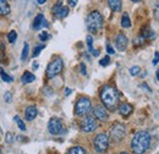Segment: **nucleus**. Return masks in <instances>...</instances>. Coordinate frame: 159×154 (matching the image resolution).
I'll use <instances>...</instances> for the list:
<instances>
[{
  "label": "nucleus",
  "instance_id": "f257e3e1",
  "mask_svg": "<svg viewBox=\"0 0 159 154\" xmlns=\"http://www.w3.org/2000/svg\"><path fill=\"white\" fill-rule=\"evenodd\" d=\"M100 100L107 109L114 111L119 104V92L111 86H104L100 89Z\"/></svg>",
  "mask_w": 159,
  "mask_h": 154
},
{
  "label": "nucleus",
  "instance_id": "f03ea898",
  "mask_svg": "<svg viewBox=\"0 0 159 154\" xmlns=\"http://www.w3.org/2000/svg\"><path fill=\"white\" fill-rule=\"evenodd\" d=\"M151 146V135L147 131H139L131 141V149L135 154H144Z\"/></svg>",
  "mask_w": 159,
  "mask_h": 154
},
{
  "label": "nucleus",
  "instance_id": "7ed1b4c3",
  "mask_svg": "<svg viewBox=\"0 0 159 154\" xmlns=\"http://www.w3.org/2000/svg\"><path fill=\"white\" fill-rule=\"evenodd\" d=\"M103 16L99 11L94 10L92 11L86 20V26H87V29L91 32V33H97L100 28L103 27Z\"/></svg>",
  "mask_w": 159,
  "mask_h": 154
},
{
  "label": "nucleus",
  "instance_id": "20e7f679",
  "mask_svg": "<svg viewBox=\"0 0 159 154\" xmlns=\"http://www.w3.org/2000/svg\"><path fill=\"white\" fill-rule=\"evenodd\" d=\"M91 110H92V102L87 97H81L75 105V114L77 116H84Z\"/></svg>",
  "mask_w": 159,
  "mask_h": 154
},
{
  "label": "nucleus",
  "instance_id": "39448f33",
  "mask_svg": "<svg viewBox=\"0 0 159 154\" xmlns=\"http://www.w3.org/2000/svg\"><path fill=\"white\" fill-rule=\"evenodd\" d=\"M109 141L110 138L105 134H98L93 139V146H94V151L97 153H105L109 148Z\"/></svg>",
  "mask_w": 159,
  "mask_h": 154
},
{
  "label": "nucleus",
  "instance_id": "423d86ee",
  "mask_svg": "<svg viewBox=\"0 0 159 154\" xmlns=\"http://www.w3.org/2000/svg\"><path fill=\"white\" fill-rule=\"evenodd\" d=\"M126 136V126L121 122H114L110 127V138L114 142H120Z\"/></svg>",
  "mask_w": 159,
  "mask_h": 154
},
{
  "label": "nucleus",
  "instance_id": "0eeeda50",
  "mask_svg": "<svg viewBox=\"0 0 159 154\" xmlns=\"http://www.w3.org/2000/svg\"><path fill=\"white\" fill-rule=\"evenodd\" d=\"M62 69H64V62H62L61 59L58 58L55 60H53L47 67V77L48 78H54L59 74H61Z\"/></svg>",
  "mask_w": 159,
  "mask_h": 154
},
{
  "label": "nucleus",
  "instance_id": "6e6552de",
  "mask_svg": "<svg viewBox=\"0 0 159 154\" xmlns=\"http://www.w3.org/2000/svg\"><path fill=\"white\" fill-rule=\"evenodd\" d=\"M98 127V124L96 121L94 117L92 116H86L82 121H81V130L83 132H87V134H91L93 131H96Z\"/></svg>",
  "mask_w": 159,
  "mask_h": 154
},
{
  "label": "nucleus",
  "instance_id": "1a4fd4ad",
  "mask_svg": "<svg viewBox=\"0 0 159 154\" xmlns=\"http://www.w3.org/2000/svg\"><path fill=\"white\" fill-rule=\"evenodd\" d=\"M62 129H64V126H62V122H61L60 119H58V117H53V119L49 120V124H48V131H49L50 135H53V136L60 135V134L62 132Z\"/></svg>",
  "mask_w": 159,
  "mask_h": 154
},
{
  "label": "nucleus",
  "instance_id": "9d476101",
  "mask_svg": "<svg viewBox=\"0 0 159 154\" xmlns=\"http://www.w3.org/2000/svg\"><path fill=\"white\" fill-rule=\"evenodd\" d=\"M93 115L96 119H98L100 121H107L109 119V114L108 110L104 105H96L93 109Z\"/></svg>",
  "mask_w": 159,
  "mask_h": 154
},
{
  "label": "nucleus",
  "instance_id": "9b49d317",
  "mask_svg": "<svg viewBox=\"0 0 159 154\" xmlns=\"http://www.w3.org/2000/svg\"><path fill=\"white\" fill-rule=\"evenodd\" d=\"M127 44H129V39L125 34L119 33L116 37H115V45L118 48V50L120 52H124L126 48H127Z\"/></svg>",
  "mask_w": 159,
  "mask_h": 154
},
{
  "label": "nucleus",
  "instance_id": "f8f14e48",
  "mask_svg": "<svg viewBox=\"0 0 159 154\" xmlns=\"http://www.w3.org/2000/svg\"><path fill=\"white\" fill-rule=\"evenodd\" d=\"M132 111H134V106L131 104H129V103H124L119 106L120 115L124 116V117H129L132 114Z\"/></svg>",
  "mask_w": 159,
  "mask_h": 154
},
{
  "label": "nucleus",
  "instance_id": "ddd939ff",
  "mask_svg": "<svg viewBox=\"0 0 159 154\" xmlns=\"http://www.w3.org/2000/svg\"><path fill=\"white\" fill-rule=\"evenodd\" d=\"M37 115H38V109H37L36 105L28 106V108L26 109V111H25V117H26V120H28V121L34 120V119L37 117Z\"/></svg>",
  "mask_w": 159,
  "mask_h": 154
},
{
  "label": "nucleus",
  "instance_id": "4468645a",
  "mask_svg": "<svg viewBox=\"0 0 159 154\" xmlns=\"http://www.w3.org/2000/svg\"><path fill=\"white\" fill-rule=\"evenodd\" d=\"M44 26L47 27L48 23H47V21L44 19V16L42 14H38L36 16V19H34V22H33V28L34 29H39L40 27H44Z\"/></svg>",
  "mask_w": 159,
  "mask_h": 154
},
{
  "label": "nucleus",
  "instance_id": "2eb2a0df",
  "mask_svg": "<svg viewBox=\"0 0 159 154\" xmlns=\"http://www.w3.org/2000/svg\"><path fill=\"white\" fill-rule=\"evenodd\" d=\"M10 11H11V9H10L7 0H0V15L6 16L10 14Z\"/></svg>",
  "mask_w": 159,
  "mask_h": 154
},
{
  "label": "nucleus",
  "instance_id": "dca6fc26",
  "mask_svg": "<svg viewBox=\"0 0 159 154\" xmlns=\"http://www.w3.org/2000/svg\"><path fill=\"white\" fill-rule=\"evenodd\" d=\"M34 79H36V76H34L33 74L28 72V71H26V72L22 75V77H21V82H22L23 84H28V83H32Z\"/></svg>",
  "mask_w": 159,
  "mask_h": 154
},
{
  "label": "nucleus",
  "instance_id": "f3484780",
  "mask_svg": "<svg viewBox=\"0 0 159 154\" xmlns=\"http://www.w3.org/2000/svg\"><path fill=\"white\" fill-rule=\"evenodd\" d=\"M108 4L110 6V9L115 12L121 10V0H108Z\"/></svg>",
  "mask_w": 159,
  "mask_h": 154
},
{
  "label": "nucleus",
  "instance_id": "a211bd4d",
  "mask_svg": "<svg viewBox=\"0 0 159 154\" xmlns=\"http://www.w3.org/2000/svg\"><path fill=\"white\" fill-rule=\"evenodd\" d=\"M66 154H87V152H86L82 147L75 146V147H71V148L67 151V153Z\"/></svg>",
  "mask_w": 159,
  "mask_h": 154
},
{
  "label": "nucleus",
  "instance_id": "6ab92c4d",
  "mask_svg": "<svg viewBox=\"0 0 159 154\" xmlns=\"http://www.w3.org/2000/svg\"><path fill=\"white\" fill-rule=\"evenodd\" d=\"M121 26L124 27V28H129L130 26H131V21H130V17H129V15L125 12V14H122V17H121Z\"/></svg>",
  "mask_w": 159,
  "mask_h": 154
},
{
  "label": "nucleus",
  "instance_id": "aec40b11",
  "mask_svg": "<svg viewBox=\"0 0 159 154\" xmlns=\"http://www.w3.org/2000/svg\"><path fill=\"white\" fill-rule=\"evenodd\" d=\"M28 52H30V45L28 43H25L23 44V49H22V54H21V60L22 61H26L28 58Z\"/></svg>",
  "mask_w": 159,
  "mask_h": 154
},
{
  "label": "nucleus",
  "instance_id": "412c9836",
  "mask_svg": "<svg viewBox=\"0 0 159 154\" xmlns=\"http://www.w3.org/2000/svg\"><path fill=\"white\" fill-rule=\"evenodd\" d=\"M67 15H69V7H67V6H62L61 10H60L55 16H57L58 19H64V17H66Z\"/></svg>",
  "mask_w": 159,
  "mask_h": 154
},
{
  "label": "nucleus",
  "instance_id": "4be33fe9",
  "mask_svg": "<svg viewBox=\"0 0 159 154\" xmlns=\"http://www.w3.org/2000/svg\"><path fill=\"white\" fill-rule=\"evenodd\" d=\"M15 122L17 124V126H19V129H20L21 131H26V125H25V122L22 121V119H21L19 115H16L15 117Z\"/></svg>",
  "mask_w": 159,
  "mask_h": 154
},
{
  "label": "nucleus",
  "instance_id": "5701e85b",
  "mask_svg": "<svg viewBox=\"0 0 159 154\" xmlns=\"http://www.w3.org/2000/svg\"><path fill=\"white\" fill-rule=\"evenodd\" d=\"M0 76L2 78V81L6 82V83H11V82H12V77L9 76L4 70H0Z\"/></svg>",
  "mask_w": 159,
  "mask_h": 154
},
{
  "label": "nucleus",
  "instance_id": "b1692460",
  "mask_svg": "<svg viewBox=\"0 0 159 154\" xmlns=\"http://www.w3.org/2000/svg\"><path fill=\"white\" fill-rule=\"evenodd\" d=\"M16 38H17L16 31H10L9 34H7V40H9L10 43H15V42H16Z\"/></svg>",
  "mask_w": 159,
  "mask_h": 154
},
{
  "label": "nucleus",
  "instance_id": "393cba45",
  "mask_svg": "<svg viewBox=\"0 0 159 154\" xmlns=\"http://www.w3.org/2000/svg\"><path fill=\"white\" fill-rule=\"evenodd\" d=\"M44 48H45V45H43V44H40V45H37V47L34 48L33 53H32V57H33V58H37V57H38V55L40 54V52H42Z\"/></svg>",
  "mask_w": 159,
  "mask_h": 154
},
{
  "label": "nucleus",
  "instance_id": "a878e982",
  "mask_svg": "<svg viewBox=\"0 0 159 154\" xmlns=\"http://www.w3.org/2000/svg\"><path fill=\"white\" fill-rule=\"evenodd\" d=\"M61 7H62V1L59 0V1L53 6V14H54V15H57L60 10H61Z\"/></svg>",
  "mask_w": 159,
  "mask_h": 154
},
{
  "label": "nucleus",
  "instance_id": "bb28decb",
  "mask_svg": "<svg viewBox=\"0 0 159 154\" xmlns=\"http://www.w3.org/2000/svg\"><path fill=\"white\" fill-rule=\"evenodd\" d=\"M139 72H141V67L139 66H132L130 69V75L131 76H137V75H139Z\"/></svg>",
  "mask_w": 159,
  "mask_h": 154
},
{
  "label": "nucleus",
  "instance_id": "cd10ccee",
  "mask_svg": "<svg viewBox=\"0 0 159 154\" xmlns=\"http://www.w3.org/2000/svg\"><path fill=\"white\" fill-rule=\"evenodd\" d=\"M5 141L7 142V143H14L15 142V136L12 135L11 132H6V135H5Z\"/></svg>",
  "mask_w": 159,
  "mask_h": 154
},
{
  "label": "nucleus",
  "instance_id": "c85d7f7f",
  "mask_svg": "<svg viewBox=\"0 0 159 154\" xmlns=\"http://www.w3.org/2000/svg\"><path fill=\"white\" fill-rule=\"evenodd\" d=\"M87 45H88V50L91 53L93 50V38H92V36H87Z\"/></svg>",
  "mask_w": 159,
  "mask_h": 154
},
{
  "label": "nucleus",
  "instance_id": "c756f323",
  "mask_svg": "<svg viewBox=\"0 0 159 154\" xmlns=\"http://www.w3.org/2000/svg\"><path fill=\"white\" fill-rule=\"evenodd\" d=\"M4 59H5V45L0 43V62L4 61Z\"/></svg>",
  "mask_w": 159,
  "mask_h": 154
},
{
  "label": "nucleus",
  "instance_id": "7c9ffc66",
  "mask_svg": "<svg viewBox=\"0 0 159 154\" xmlns=\"http://www.w3.org/2000/svg\"><path fill=\"white\" fill-rule=\"evenodd\" d=\"M49 38H50V36L48 34V32H47V31H43V32L39 34V39L42 40V42H45V40H48Z\"/></svg>",
  "mask_w": 159,
  "mask_h": 154
},
{
  "label": "nucleus",
  "instance_id": "2f4dec72",
  "mask_svg": "<svg viewBox=\"0 0 159 154\" xmlns=\"http://www.w3.org/2000/svg\"><path fill=\"white\" fill-rule=\"evenodd\" d=\"M4 99H5L6 103H11V102H12V93H11V92H5Z\"/></svg>",
  "mask_w": 159,
  "mask_h": 154
},
{
  "label": "nucleus",
  "instance_id": "473e14b6",
  "mask_svg": "<svg viewBox=\"0 0 159 154\" xmlns=\"http://www.w3.org/2000/svg\"><path fill=\"white\" fill-rule=\"evenodd\" d=\"M99 64L102 66H108V65L110 64V58H109V57H104V58L99 61Z\"/></svg>",
  "mask_w": 159,
  "mask_h": 154
},
{
  "label": "nucleus",
  "instance_id": "72a5a7b5",
  "mask_svg": "<svg viewBox=\"0 0 159 154\" xmlns=\"http://www.w3.org/2000/svg\"><path fill=\"white\" fill-rule=\"evenodd\" d=\"M154 16H156V19L159 20V0L154 5Z\"/></svg>",
  "mask_w": 159,
  "mask_h": 154
},
{
  "label": "nucleus",
  "instance_id": "f704fd0d",
  "mask_svg": "<svg viewBox=\"0 0 159 154\" xmlns=\"http://www.w3.org/2000/svg\"><path fill=\"white\" fill-rule=\"evenodd\" d=\"M144 40H146V39L141 36V37L135 39V45H141V44H143V43H144Z\"/></svg>",
  "mask_w": 159,
  "mask_h": 154
},
{
  "label": "nucleus",
  "instance_id": "c9c22d12",
  "mask_svg": "<svg viewBox=\"0 0 159 154\" xmlns=\"http://www.w3.org/2000/svg\"><path fill=\"white\" fill-rule=\"evenodd\" d=\"M158 62H159V53H156V54H154V59H153V62H152V64L156 66V65H158Z\"/></svg>",
  "mask_w": 159,
  "mask_h": 154
},
{
  "label": "nucleus",
  "instance_id": "e433bc0d",
  "mask_svg": "<svg viewBox=\"0 0 159 154\" xmlns=\"http://www.w3.org/2000/svg\"><path fill=\"white\" fill-rule=\"evenodd\" d=\"M107 52H108L109 54H114V53H115V50L113 49V47H111V45H110L109 43L107 44Z\"/></svg>",
  "mask_w": 159,
  "mask_h": 154
},
{
  "label": "nucleus",
  "instance_id": "4c0bfd02",
  "mask_svg": "<svg viewBox=\"0 0 159 154\" xmlns=\"http://www.w3.org/2000/svg\"><path fill=\"white\" fill-rule=\"evenodd\" d=\"M67 1H69V5H70L71 7H75V6L77 5V1H79V0H67Z\"/></svg>",
  "mask_w": 159,
  "mask_h": 154
},
{
  "label": "nucleus",
  "instance_id": "58836bf2",
  "mask_svg": "<svg viewBox=\"0 0 159 154\" xmlns=\"http://www.w3.org/2000/svg\"><path fill=\"white\" fill-rule=\"evenodd\" d=\"M80 67H81V74H82V75H86V74H87V72H86V65H84V64H81Z\"/></svg>",
  "mask_w": 159,
  "mask_h": 154
},
{
  "label": "nucleus",
  "instance_id": "ea45409f",
  "mask_svg": "<svg viewBox=\"0 0 159 154\" xmlns=\"http://www.w3.org/2000/svg\"><path fill=\"white\" fill-rule=\"evenodd\" d=\"M91 54H92L93 57H98V55H99V52H98V50H96V49H93V50L91 52Z\"/></svg>",
  "mask_w": 159,
  "mask_h": 154
},
{
  "label": "nucleus",
  "instance_id": "a19ab883",
  "mask_svg": "<svg viewBox=\"0 0 159 154\" xmlns=\"http://www.w3.org/2000/svg\"><path fill=\"white\" fill-rule=\"evenodd\" d=\"M37 2H38L39 5H43V4H45V2H47V0H37Z\"/></svg>",
  "mask_w": 159,
  "mask_h": 154
},
{
  "label": "nucleus",
  "instance_id": "79ce46f5",
  "mask_svg": "<svg viewBox=\"0 0 159 154\" xmlns=\"http://www.w3.org/2000/svg\"><path fill=\"white\" fill-rule=\"evenodd\" d=\"M70 93H71V89H70V88H66V91H65V94H66V96H69Z\"/></svg>",
  "mask_w": 159,
  "mask_h": 154
},
{
  "label": "nucleus",
  "instance_id": "37998d69",
  "mask_svg": "<svg viewBox=\"0 0 159 154\" xmlns=\"http://www.w3.org/2000/svg\"><path fill=\"white\" fill-rule=\"evenodd\" d=\"M38 67V64H33V69H37Z\"/></svg>",
  "mask_w": 159,
  "mask_h": 154
},
{
  "label": "nucleus",
  "instance_id": "c03bdc74",
  "mask_svg": "<svg viewBox=\"0 0 159 154\" xmlns=\"http://www.w3.org/2000/svg\"><path fill=\"white\" fill-rule=\"evenodd\" d=\"M157 79L159 81V70H157Z\"/></svg>",
  "mask_w": 159,
  "mask_h": 154
},
{
  "label": "nucleus",
  "instance_id": "a18cd8bd",
  "mask_svg": "<svg viewBox=\"0 0 159 154\" xmlns=\"http://www.w3.org/2000/svg\"><path fill=\"white\" fill-rule=\"evenodd\" d=\"M131 1H134V2H139L141 0H131Z\"/></svg>",
  "mask_w": 159,
  "mask_h": 154
},
{
  "label": "nucleus",
  "instance_id": "49530a36",
  "mask_svg": "<svg viewBox=\"0 0 159 154\" xmlns=\"http://www.w3.org/2000/svg\"><path fill=\"white\" fill-rule=\"evenodd\" d=\"M120 154H130V153H127V152H121Z\"/></svg>",
  "mask_w": 159,
  "mask_h": 154
},
{
  "label": "nucleus",
  "instance_id": "de8ad7c7",
  "mask_svg": "<svg viewBox=\"0 0 159 154\" xmlns=\"http://www.w3.org/2000/svg\"><path fill=\"white\" fill-rule=\"evenodd\" d=\"M0 141H1V138H0Z\"/></svg>",
  "mask_w": 159,
  "mask_h": 154
},
{
  "label": "nucleus",
  "instance_id": "09e8293b",
  "mask_svg": "<svg viewBox=\"0 0 159 154\" xmlns=\"http://www.w3.org/2000/svg\"><path fill=\"white\" fill-rule=\"evenodd\" d=\"M0 154H1V152H0Z\"/></svg>",
  "mask_w": 159,
  "mask_h": 154
}]
</instances>
